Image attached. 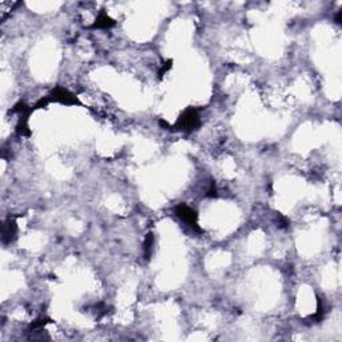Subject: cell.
<instances>
[{"mask_svg":"<svg viewBox=\"0 0 342 342\" xmlns=\"http://www.w3.org/2000/svg\"><path fill=\"white\" fill-rule=\"evenodd\" d=\"M115 24V22L113 20V19L107 15V13L102 12L101 15H99V18L97 19V22L94 23V28H110V27H113Z\"/></svg>","mask_w":342,"mask_h":342,"instance_id":"277c9868","label":"cell"},{"mask_svg":"<svg viewBox=\"0 0 342 342\" xmlns=\"http://www.w3.org/2000/svg\"><path fill=\"white\" fill-rule=\"evenodd\" d=\"M51 97H53L54 101L60 102V103H64V105H79V101L71 92H68L67 90L61 87L55 88L53 94H51Z\"/></svg>","mask_w":342,"mask_h":342,"instance_id":"7a4b0ae2","label":"cell"},{"mask_svg":"<svg viewBox=\"0 0 342 342\" xmlns=\"http://www.w3.org/2000/svg\"><path fill=\"white\" fill-rule=\"evenodd\" d=\"M153 243H154L153 234H149V235L146 237V241H145V257H146V258H149L150 254H151Z\"/></svg>","mask_w":342,"mask_h":342,"instance_id":"5b68a950","label":"cell"},{"mask_svg":"<svg viewBox=\"0 0 342 342\" xmlns=\"http://www.w3.org/2000/svg\"><path fill=\"white\" fill-rule=\"evenodd\" d=\"M176 214L179 215L182 220L186 221L190 226H193L194 228L199 230V228H198L197 225V214H195V211H194L193 209H190V207L186 206V205H179V206L176 207Z\"/></svg>","mask_w":342,"mask_h":342,"instance_id":"3957f363","label":"cell"},{"mask_svg":"<svg viewBox=\"0 0 342 342\" xmlns=\"http://www.w3.org/2000/svg\"><path fill=\"white\" fill-rule=\"evenodd\" d=\"M198 124H199V116H198L197 110L194 109H187L184 111L178 122V126L183 130H194Z\"/></svg>","mask_w":342,"mask_h":342,"instance_id":"6da1fadb","label":"cell"}]
</instances>
